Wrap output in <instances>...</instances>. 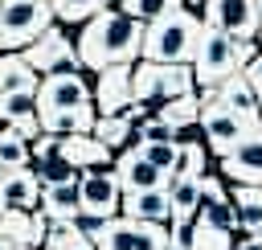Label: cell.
I'll list each match as a JSON object with an SVG mask.
<instances>
[{
    "instance_id": "1",
    "label": "cell",
    "mask_w": 262,
    "mask_h": 250,
    "mask_svg": "<svg viewBox=\"0 0 262 250\" xmlns=\"http://www.w3.org/2000/svg\"><path fill=\"white\" fill-rule=\"evenodd\" d=\"M139 41H143V20L127 16L123 8H98L94 16L82 20L78 33V66L86 70H102V66H119V61H135L139 57Z\"/></svg>"
},
{
    "instance_id": "2",
    "label": "cell",
    "mask_w": 262,
    "mask_h": 250,
    "mask_svg": "<svg viewBox=\"0 0 262 250\" xmlns=\"http://www.w3.org/2000/svg\"><path fill=\"white\" fill-rule=\"evenodd\" d=\"M254 57V41H242V37H229L213 25L201 20V33H196V49H192V86H217L221 78L237 74L246 61Z\"/></svg>"
},
{
    "instance_id": "3",
    "label": "cell",
    "mask_w": 262,
    "mask_h": 250,
    "mask_svg": "<svg viewBox=\"0 0 262 250\" xmlns=\"http://www.w3.org/2000/svg\"><path fill=\"white\" fill-rule=\"evenodd\" d=\"M196 33H201V16L184 4H176L172 12L143 25L139 57H147V61H184L188 66L192 49H196Z\"/></svg>"
},
{
    "instance_id": "4",
    "label": "cell",
    "mask_w": 262,
    "mask_h": 250,
    "mask_svg": "<svg viewBox=\"0 0 262 250\" xmlns=\"http://www.w3.org/2000/svg\"><path fill=\"white\" fill-rule=\"evenodd\" d=\"M86 102H90V82L78 70H53V74L37 78V119H41V131L61 135V119L70 111L86 107Z\"/></svg>"
},
{
    "instance_id": "5",
    "label": "cell",
    "mask_w": 262,
    "mask_h": 250,
    "mask_svg": "<svg viewBox=\"0 0 262 250\" xmlns=\"http://www.w3.org/2000/svg\"><path fill=\"white\" fill-rule=\"evenodd\" d=\"M188 90H192V70L184 61H147V57H135V66H131V98L156 107V102L188 94Z\"/></svg>"
},
{
    "instance_id": "6",
    "label": "cell",
    "mask_w": 262,
    "mask_h": 250,
    "mask_svg": "<svg viewBox=\"0 0 262 250\" xmlns=\"http://www.w3.org/2000/svg\"><path fill=\"white\" fill-rule=\"evenodd\" d=\"M94 250H164L168 246V225L160 221H139V217H102L94 230Z\"/></svg>"
},
{
    "instance_id": "7",
    "label": "cell",
    "mask_w": 262,
    "mask_h": 250,
    "mask_svg": "<svg viewBox=\"0 0 262 250\" xmlns=\"http://www.w3.org/2000/svg\"><path fill=\"white\" fill-rule=\"evenodd\" d=\"M196 123H201V139H205V148L213 156H225L233 143H242L246 135H254L262 127L258 115H237V111H229L221 102H205L196 111Z\"/></svg>"
},
{
    "instance_id": "8",
    "label": "cell",
    "mask_w": 262,
    "mask_h": 250,
    "mask_svg": "<svg viewBox=\"0 0 262 250\" xmlns=\"http://www.w3.org/2000/svg\"><path fill=\"white\" fill-rule=\"evenodd\" d=\"M53 25L49 0H4L0 4V49H20Z\"/></svg>"
},
{
    "instance_id": "9",
    "label": "cell",
    "mask_w": 262,
    "mask_h": 250,
    "mask_svg": "<svg viewBox=\"0 0 262 250\" xmlns=\"http://www.w3.org/2000/svg\"><path fill=\"white\" fill-rule=\"evenodd\" d=\"M20 57H25V66L41 78V74H53V70H78V49H74V41L66 37V29H61V20H53L45 33H37L29 45H20L16 49Z\"/></svg>"
},
{
    "instance_id": "10",
    "label": "cell",
    "mask_w": 262,
    "mask_h": 250,
    "mask_svg": "<svg viewBox=\"0 0 262 250\" xmlns=\"http://www.w3.org/2000/svg\"><path fill=\"white\" fill-rule=\"evenodd\" d=\"M119 197H123V189H119V180H115V168H82L78 172V209L86 213V217H115L119 213Z\"/></svg>"
},
{
    "instance_id": "11",
    "label": "cell",
    "mask_w": 262,
    "mask_h": 250,
    "mask_svg": "<svg viewBox=\"0 0 262 250\" xmlns=\"http://www.w3.org/2000/svg\"><path fill=\"white\" fill-rule=\"evenodd\" d=\"M201 20L229 33V37H242V41H254L258 33V8L254 0H205L201 4Z\"/></svg>"
},
{
    "instance_id": "12",
    "label": "cell",
    "mask_w": 262,
    "mask_h": 250,
    "mask_svg": "<svg viewBox=\"0 0 262 250\" xmlns=\"http://www.w3.org/2000/svg\"><path fill=\"white\" fill-rule=\"evenodd\" d=\"M98 74V86H90V102L98 115H115L131 102V61H119V66H102L94 70Z\"/></svg>"
},
{
    "instance_id": "13",
    "label": "cell",
    "mask_w": 262,
    "mask_h": 250,
    "mask_svg": "<svg viewBox=\"0 0 262 250\" xmlns=\"http://www.w3.org/2000/svg\"><path fill=\"white\" fill-rule=\"evenodd\" d=\"M221 176L233 184H262V127L221 156Z\"/></svg>"
},
{
    "instance_id": "14",
    "label": "cell",
    "mask_w": 262,
    "mask_h": 250,
    "mask_svg": "<svg viewBox=\"0 0 262 250\" xmlns=\"http://www.w3.org/2000/svg\"><path fill=\"white\" fill-rule=\"evenodd\" d=\"M41 213H45V221L49 225H61V221H74L82 209H78V172H70V176H61V180H49V184H41V205H37Z\"/></svg>"
},
{
    "instance_id": "15",
    "label": "cell",
    "mask_w": 262,
    "mask_h": 250,
    "mask_svg": "<svg viewBox=\"0 0 262 250\" xmlns=\"http://www.w3.org/2000/svg\"><path fill=\"white\" fill-rule=\"evenodd\" d=\"M57 152H61V160L74 168V172H82V168H102V164H111V148H102L90 131H66V135H57Z\"/></svg>"
},
{
    "instance_id": "16",
    "label": "cell",
    "mask_w": 262,
    "mask_h": 250,
    "mask_svg": "<svg viewBox=\"0 0 262 250\" xmlns=\"http://www.w3.org/2000/svg\"><path fill=\"white\" fill-rule=\"evenodd\" d=\"M0 123L16 127L25 139L41 135V119H37V86H25V90H8V94H0Z\"/></svg>"
},
{
    "instance_id": "17",
    "label": "cell",
    "mask_w": 262,
    "mask_h": 250,
    "mask_svg": "<svg viewBox=\"0 0 262 250\" xmlns=\"http://www.w3.org/2000/svg\"><path fill=\"white\" fill-rule=\"evenodd\" d=\"M115 180H119V189H123V193L151 189V184H168V180H164V172H160V168H151L135 143L119 148V160H115Z\"/></svg>"
},
{
    "instance_id": "18",
    "label": "cell",
    "mask_w": 262,
    "mask_h": 250,
    "mask_svg": "<svg viewBox=\"0 0 262 250\" xmlns=\"http://www.w3.org/2000/svg\"><path fill=\"white\" fill-rule=\"evenodd\" d=\"M119 209H123L127 217H139V221H160V225L172 221V205H168V189H164V184L123 193V197H119Z\"/></svg>"
},
{
    "instance_id": "19",
    "label": "cell",
    "mask_w": 262,
    "mask_h": 250,
    "mask_svg": "<svg viewBox=\"0 0 262 250\" xmlns=\"http://www.w3.org/2000/svg\"><path fill=\"white\" fill-rule=\"evenodd\" d=\"M0 205L4 209H37L41 205V180H37V172L29 164L8 168L0 176Z\"/></svg>"
},
{
    "instance_id": "20",
    "label": "cell",
    "mask_w": 262,
    "mask_h": 250,
    "mask_svg": "<svg viewBox=\"0 0 262 250\" xmlns=\"http://www.w3.org/2000/svg\"><path fill=\"white\" fill-rule=\"evenodd\" d=\"M49 221L41 209H4L0 213V238L8 242H25V246H41Z\"/></svg>"
},
{
    "instance_id": "21",
    "label": "cell",
    "mask_w": 262,
    "mask_h": 250,
    "mask_svg": "<svg viewBox=\"0 0 262 250\" xmlns=\"http://www.w3.org/2000/svg\"><path fill=\"white\" fill-rule=\"evenodd\" d=\"M213 102H221V107H229V111H237V115H258V94H254V86L242 78V70L229 74V78H221V82L213 86Z\"/></svg>"
},
{
    "instance_id": "22",
    "label": "cell",
    "mask_w": 262,
    "mask_h": 250,
    "mask_svg": "<svg viewBox=\"0 0 262 250\" xmlns=\"http://www.w3.org/2000/svg\"><path fill=\"white\" fill-rule=\"evenodd\" d=\"M229 201L237 209V225H246L250 234L262 230V184H233Z\"/></svg>"
},
{
    "instance_id": "23",
    "label": "cell",
    "mask_w": 262,
    "mask_h": 250,
    "mask_svg": "<svg viewBox=\"0 0 262 250\" xmlns=\"http://www.w3.org/2000/svg\"><path fill=\"white\" fill-rule=\"evenodd\" d=\"M90 135H94L102 148L119 152V148H127V143H131V119H127L123 111H115V115H94Z\"/></svg>"
},
{
    "instance_id": "24",
    "label": "cell",
    "mask_w": 262,
    "mask_h": 250,
    "mask_svg": "<svg viewBox=\"0 0 262 250\" xmlns=\"http://www.w3.org/2000/svg\"><path fill=\"white\" fill-rule=\"evenodd\" d=\"M168 189V205H172V217H192L201 209V176H176L164 184Z\"/></svg>"
},
{
    "instance_id": "25",
    "label": "cell",
    "mask_w": 262,
    "mask_h": 250,
    "mask_svg": "<svg viewBox=\"0 0 262 250\" xmlns=\"http://www.w3.org/2000/svg\"><path fill=\"white\" fill-rule=\"evenodd\" d=\"M201 172H209V148H205V139L176 143V160L168 168V180H176V176H201Z\"/></svg>"
},
{
    "instance_id": "26",
    "label": "cell",
    "mask_w": 262,
    "mask_h": 250,
    "mask_svg": "<svg viewBox=\"0 0 262 250\" xmlns=\"http://www.w3.org/2000/svg\"><path fill=\"white\" fill-rule=\"evenodd\" d=\"M25 86H37V74L25 66V57L16 49H0V94L25 90Z\"/></svg>"
},
{
    "instance_id": "27",
    "label": "cell",
    "mask_w": 262,
    "mask_h": 250,
    "mask_svg": "<svg viewBox=\"0 0 262 250\" xmlns=\"http://www.w3.org/2000/svg\"><path fill=\"white\" fill-rule=\"evenodd\" d=\"M196 111H201V98L188 90V94H176V98H164V102H156V119H164L168 127H180V123H192L196 119Z\"/></svg>"
},
{
    "instance_id": "28",
    "label": "cell",
    "mask_w": 262,
    "mask_h": 250,
    "mask_svg": "<svg viewBox=\"0 0 262 250\" xmlns=\"http://www.w3.org/2000/svg\"><path fill=\"white\" fill-rule=\"evenodd\" d=\"M188 250H233V234L205 221L201 213H192V246Z\"/></svg>"
},
{
    "instance_id": "29",
    "label": "cell",
    "mask_w": 262,
    "mask_h": 250,
    "mask_svg": "<svg viewBox=\"0 0 262 250\" xmlns=\"http://www.w3.org/2000/svg\"><path fill=\"white\" fill-rule=\"evenodd\" d=\"M25 164H29V139L16 127L0 123V168L8 172V168H25Z\"/></svg>"
},
{
    "instance_id": "30",
    "label": "cell",
    "mask_w": 262,
    "mask_h": 250,
    "mask_svg": "<svg viewBox=\"0 0 262 250\" xmlns=\"http://www.w3.org/2000/svg\"><path fill=\"white\" fill-rule=\"evenodd\" d=\"M106 4H115V0H49L53 20H66V25H82L86 16H94Z\"/></svg>"
},
{
    "instance_id": "31",
    "label": "cell",
    "mask_w": 262,
    "mask_h": 250,
    "mask_svg": "<svg viewBox=\"0 0 262 250\" xmlns=\"http://www.w3.org/2000/svg\"><path fill=\"white\" fill-rule=\"evenodd\" d=\"M176 4H184V0H119V8L127 12V16H135V20H156V16H164V12H172Z\"/></svg>"
},
{
    "instance_id": "32",
    "label": "cell",
    "mask_w": 262,
    "mask_h": 250,
    "mask_svg": "<svg viewBox=\"0 0 262 250\" xmlns=\"http://www.w3.org/2000/svg\"><path fill=\"white\" fill-rule=\"evenodd\" d=\"M196 213H201L205 221H213V225L229 230V234L237 230V209H233V201H229V197H221V201H209V205H201Z\"/></svg>"
},
{
    "instance_id": "33",
    "label": "cell",
    "mask_w": 262,
    "mask_h": 250,
    "mask_svg": "<svg viewBox=\"0 0 262 250\" xmlns=\"http://www.w3.org/2000/svg\"><path fill=\"white\" fill-rule=\"evenodd\" d=\"M135 148H139L143 160H147L151 168H160L164 180H168V168H172V160H176V143H135Z\"/></svg>"
},
{
    "instance_id": "34",
    "label": "cell",
    "mask_w": 262,
    "mask_h": 250,
    "mask_svg": "<svg viewBox=\"0 0 262 250\" xmlns=\"http://www.w3.org/2000/svg\"><path fill=\"white\" fill-rule=\"evenodd\" d=\"M221 197H229L225 180H221V176H209V172H201V205H209V201H221Z\"/></svg>"
},
{
    "instance_id": "35",
    "label": "cell",
    "mask_w": 262,
    "mask_h": 250,
    "mask_svg": "<svg viewBox=\"0 0 262 250\" xmlns=\"http://www.w3.org/2000/svg\"><path fill=\"white\" fill-rule=\"evenodd\" d=\"M242 78L254 86V94H262V53H254V57L242 66Z\"/></svg>"
},
{
    "instance_id": "36",
    "label": "cell",
    "mask_w": 262,
    "mask_h": 250,
    "mask_svg": "<svg viewBox=\"0 0 262 250\" xmlns=\"http://www.w3.org/2000/svg\"><path fill=\"white\" fill-rule=\"evenodd\" d=\"M8 250H37V246H25V242H8Z\"/></svg>"
},
{
    "instance_id": "37",
    "label": "cell",
    "mask_w": 262,
    "mask_h": 250,
    "mask_svg": "<svg viewBox=\"0 0 262 250\" xmlns=\"http://www.w3.org/2000/svg\"><path fill=\"white\" fill-rule=\"evenodd\" d=\"M78 250H94V242H82V246H78Z\"/></svg>"
},
{
    "instance_id": "38",
    "label": "cell",
    "mask_w": 262,
    "mask_h": 250,
    "mask_svg": "<svg viewBox=\"0 0 262 250\" xmlns=\"http://www.w3.org/2000/svg\"><path fill=\"white\" fill-rule=\"evenodd\" d=\"M254 8H258V20H262V0H254Z\"/></svg>"
},
{
    "instance_id": "39",
    "label": "cell",
    "mask_w": 262,
    "mask_h": 250,
    "mask_svg": "<svg viewBox=\"0 0 262 250\" xmlns=\"http://www.w3.org/2000/svg\"><path fill=\"white\" fill-rule=\"evenodd\" d=\"M0 250H8V238H0Z\"/></svg>"
},
{
    "instance_id": "40",
    "label": "cell",
    "mask_w": 262,
    "mask_h": 250,
    "mask_svg": "<svg viewBox=\"0 0 262 250\" xmlns=\"http://www.w3.org/2000/svg\"><path fill=\"white\" fill-rule=\"evenodd\" d=\"M258 119H262V94H258Z\"/></svg>"
},
{
    "instance_id": "41",
    "label": "cell",
    "mask_w": 262,
    "mask_h": 250,
    "mask_svg": "<svg viewBox=\"0 0 262 250\" xmlns=\"http://www.w3.org/2000/svg\"><path fill=\"white\" fill-rule=\"evenodd\" d=\"M184 4H205V0H184Z\"/></svg>"
},
{
    "instance_id": "42",
    "label": "cell",
    "mask_w": 262,
    "mask_h": 250,
    "mask_svg": "<svg viewBox=\"0 0 262 250\" xmlns=\"http://www.w3.org/2000/svg\"><path fill=\"white\" fill-rule=\"evenodd\" d=\"M0 176H4V168H0Z\"/></svg>"
},
{
    "instance_id": "43",
    "label": "cell",
    "mask_w": 262,
    "mask_h": 250,
    "mask_svg": "<svg viewBox=\"0 0 262 250\" xmlns=\"http://www.w3.org/2000/svg\"><path fill=\"white\" fill-rule=\"evenodd\" d=\"M0 213H4V205H0Z\"/></svg>"
},
{
    "instance_id": "44",
    "label": "cell",
    "mask_w": 262,
    "mask_h": 250,
    "mask_svg": "<svg viewBox=\"0 0 262 250\" xmlns=\"http://www.w3.org/2000/svg\"><path fill=\"white\" fill-rule=\"evenodd\" d=\"M0 4H4V0H0Z\"/></svg>"
}]
</instances>
